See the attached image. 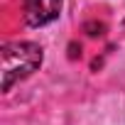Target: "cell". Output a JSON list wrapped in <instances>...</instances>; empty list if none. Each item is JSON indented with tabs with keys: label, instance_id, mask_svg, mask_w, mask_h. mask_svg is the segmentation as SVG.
<instances>
[{
	"label": "cell",
	"instance_id": "cell-2",
	"mask_svg": "<svg viewBox=\"0 0 125 125\" xmlns=\"http://www.w3.org/2000/svg\"><path fill=\"white\" fill-rule=\"evenodd\" d=\"M61 12V0H22V17L30 27H44Z\"/></svg>",
	"mask_w": 125,
	"mask_h": 125
},
{
	"label": "cell",
	"instance_id": "cell-1",
	"mask_svg": "<svg viewBox=\"0 0 125 125\" xmlns=\"http://www.w3.org/2000/svg\"><path fill=\"white\" fill-rule=\"evenodd\" d=\"M0 56H3V93H8L15 83L25 81L27 76H32L39 66L44 52L37 42H8L0 49Z\"/></svg>",
	"mask_w": 125,
	"mask_h": 125
}]
</instances>
